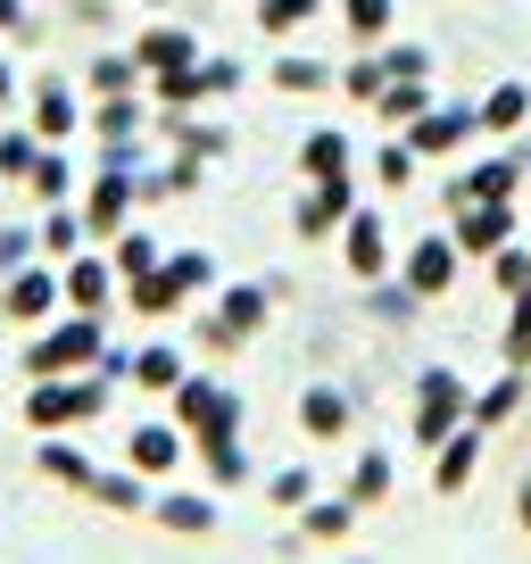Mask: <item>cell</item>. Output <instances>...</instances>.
Listing matches in <instances>:
<instances>
[{"instance_id":"obj_30","label":"cell","mask_w":531,"mask_h":564,"mask_svg":"<svg viewBox=\"0 0 531 564\" xmlns=\"http://www.w3.org/2000/svg\"><path fill=\"white\" fill-rule=\"evenodd\" d=\"M340 34L357 42V51H382L390 34H399V0H333Z\"/></svg>"},{"instance_id":"obj_5","label":"cell","mask_w":531,"mask_h":564,"mask_svg":"<svg viewBox=\"0 0 531 564\" xmlns=\"http://www.w3.org/2000/svg\"><path fill=\"white\" fill-rule=\"evenodd\" d=\"M399 282H408L424 307L448 300V291L465 282V249L448 241V225H441V232H415V241H399Z\"/></svg>"},{"instance_id":"obj_53","label":"cell","mask_w":531,"mask_h":564,"mask_svg":"<svg viewBox=\"0 0 531 564\" xmlns=\"http://www.w3.org/2000/svg\"><path fill=\"white\" fill-rule=\"evenodd\" d=\"M241 84H249V67H241V58H225V51H208V58H199V91H208V100H232Z\"/></svg>"},{"instance_id":"obj_31","label":"cell","mask_w":531,"mask_h":564,"mask_svg":"<svg viewBox=\"0 0 531 564\" xmlns=\"http://www.w3.org/2000/svg\"><path fill=\"white\" fill-rule=\"evenodd\" d=\"M366 183H373V192H390V199L415 192V183H424V159H415V141H408V133H390L382 150L366 159Z\"/></svg>"},{"instance_id":"obj_10","label":"cell","mask_w":531,"mask_h":564,"mask_svg":"<svg viewBox=\"0 0 531 564\" xmlns=\"http://www.w3.org/2000/svg\"><path fill=\"white\" fill-rule=\"evenodd\" d=\"M117 457L133 465L142 481H175V474H183V457H192V441H183V423H175V415H142L133 432H124Z\"/></svg>"},{"instance_id":"obj_33","label":"cell","mask_w":531,"mask_h":564,"mask_svg":"<svg viewBox=\"0 0 531 564\" xmlns=\"http://www.w3.org/2000/svg\"><path fill=\"white\" fill-rule=\"evenodd\" d=\"M199 166H208V159H192V150H175L166 166H142V175H133L142 208H159V199H192L199 192Z\"/></svg>"},{"instance_id":"obj_4","label":"cell","mask_w":531,"mask_h":564,"mask_svg":"<svg viewBox=\"0 0 531 564\" xmlns=\"http://www.w3.org/2000/svg\"><path fill=\"white\" fill-rule=\"evenodd\" d=\"M84 117H91V100H84V84H75L67 67H42L34 84H25V124H34L42 150H75Z\"/></svg>"},{"instance_id":"obj_21","label":"cell","mask_w":531,"mask_h":564,"mask_svg":"<svg viewBox=\"0 0 531 564\" xmlns=\"http://www.w3.org/2000/svg\"><path fill=\"white\" fill-rule=\"evenodd\" d=\"M474 117H481V133H490V141H514V133H531V84H523V75L490 84V91L474 100Z\"/></svg>"},{"instance_id":"obj_26","label":"cell","mask_w":531,"mask_h":564,"mask_svg":"<svg viewBox=\"0 0 531 564\" xmlns=\"http://www.w3.org/2000/svg\"><path fill=\"white\" fill-rule=\"evenodd\" d=\"M84 133H91V141H142V133H150V91H117V100H91Z\"/></svg>"},{"instance_id":"obj_45","label":"cell","mask_w":531,"mask_h":564,"mask_svg":"<svg viewBox=\"0 0 531 564\" xmlns=\"http://www.w3.org/2000/svg\"><path fill=\"white\" fill-rule=\"evenodd\" d=\"M382 84H390V67H382V51H349V58H340V100H357V108H373V100H382Z\"/></svg>"},{"instance_id":"obj_34","label":"cell","mask_w":531,"mask_h":564,"mask_svg":"<svg viewBox=\"0 0 531 564\" xmlns=\"http://www.w3.org/2000/svg\"><path fill=\"white\" fill-rule=\"evenodd\" d=\"M465 199H523V166L514 150H490V159H465Z\"/></svg>"},{"instance_id":"obj_12","label":"cell","mask_w":531,"mask_h":564,"mask_svg":"<svg viewBox=\"0 0 531 564\" xmlns=\"http://www.w3.org/2000/svg\"><path fill=\"white\" fill-rule=\"evenodd\" d=\"M58 291H67L75 316H117V300H124V282H117V265H108V249H75V258L58 265Z\"/></svg>"},{"instance_id":"obj_23","label":"cell","mask_w":531,"mask_h":564,"mask_svg":"<svg viewBox=\"0 0 531 564\" xmlns=\"http://www.w3.org/2000/svg\"><path fill=\"white\" fill-rule=\"evenodd\" d=\"M266 84L291 91V100H316V91H340V67L324 51H283L274 67H266Z\"/></svg>"},{"instance_id":"obj_57","label":"cell","mask_w":531,"mask_h":564,"mask_svg":"<svg viewBox=\"0 0 531 564\" xmlns=\"http://www.w3.org/2000/svg\"><path fill=\"white\" fill-rule=\"evenodd\" d=\"M514 523H523V540H531V474L514 481Z\"/></svg>"},{"instance_id":"obj_29","label":"cell","mask_w":531,"mask_h":564,"mask_svg":"<svg viewBox=\"0 0 531 564\" xmlns=\"http://www.w3.org/2000/svg\"><path fill=\"white\" fill-rule=\"evenodd\" d=\"M192 457H199V481H208V490H241V481H258V457L241 448V432H225V441H199Z\"/></svg>"},{"instance_id":"obj_61","label":"cell","mask_w":531,"mask_h":564,"mask_svg":"<svg viewBox=\"0 0 531 564\" xmlns=\"http://www.w3.org/2000/svg\"><path fill=\"white\" fill-rule=\"evenodd\" d=\"M349 564H366V556H349Z\"/></svg>"},{"instance_id":"obj_51","label":"cell","mask_w":531,"mask_h":564,"mask_svg":"<svg viewBox=\"0 0 531 564\" xmlns=\"http://www.w3.org/2000/svg\"><path fill=\"white\" fill-rule=\"evenodd\" d=\"M382 67H390V84H432V51L424 42H382Z\"/></svg>"},{"instance_id":"obj_20","label":"cell","mask_w":531,"mask_h":564,"mask_svg":"<svg viewBox=\"0 0 531 564\" xmlns=\"http://www.w3.org/2000/svg\"><path fill=\"white\" fill-rule=\"evenodd\" d=\"M18 415H25V432H75V373H51V382H25V399H18Z\"/></svg>"},{"instance_id":"obj_60","label":"cell","mask_w":531,"mask_h":564,"mask_svg":"<svg viewBox=\"0 0 531 564\" xmlns=\"http://www.w3.org/2000/svg\"><path fill=\"white\" fill-rule=\"evenodd\" d=\"M150 9H175V0H150Z\"/></svg>"},{"instance_id":"obj_6","label":"cell","mask_w":531,"mask_h":564,"mask_svg":"<svg viewBox=\"0 0 531 564\" xmlns=\"http://www.w3.org/2000/svg\"><path fill=\"white\" fill-rule=\"evenodd\" d=\"M75 208H84V225H91V249H108L133 216H142V192H133V175H117V166H91L84 192H75Z\"/></svg>"},{"instance_id":"obj_8","label":"cell","mask_w":531,"mask_h":564,"mask_svg":"<svg viewBox=\"0 0 531 564\" xmlns=\"http://www.w3.org/2000/svg\"><path fill=\"white\" fill-rule=\"evenodd\" d=\"M58 307H67V291H58V265L51 258L18 265V274L0 282V324H18V333H42Z\"/></svg>"},{"instance_id":"obj_14","label":"cell","mask_w":531,"mask_h":564,"mask_svg":"<svg viewBox=\"0 0 531 564\" xmlns=\"http://www.w3.org/2000/svg\"><path fill=\"white\" fill-rule=\"evenodd\" d=\"M357 183H366V175H340V183H307V192H300V208H291V232H300V241H333V232H340V225L357 216V199H366Z\"/></svg>"},{"instance_id":"obj_9","label":"cell","mask_w":531,"mask_h":564,"mask_svg":"<svg viewBox=\"0 0 531 564\" xmlns=\"http://www.w3.org/2000/svg\"><path fill=\"white\" fill-rule=\"evenodd\" d=\"M448 241H457L465 258H498L507 241H523V199H465V208L448 216Z\"/></svg>"},{"instance_id":"obj_39","label":"cell","mask_w":531,"mask_h":564,"mask_svg":"<svg viewBox=\"0 0 531 564\" xmlns=\"http://www.w3.org/2000/svg\"><path fill=\"white\" fill-rule=\"evenodd\" d=\"M333 0H249V18H258V34L266 42H291L300 25H316Z\"/></svg>"},{"instance_id":"obj_56","label":"cell","mask_w":531,"mask_h":564,"mask_svg":"<svg viewBox=\"0 0 531 564\" xmlns=\"http://www.w3.org/2000/svg\"><path fill=\"white\" fill-rule=\"evenodd\" d=\"M0 117H25V84H18V67H9V51H0Z\"/></svg>"},{"instance_id":"obj_35","label":"cell","mask_w":531,"mask_h":564,"mask_svg":"<svg viewBox=\"0 0 531 564\" xmlns=\"http://www.w3.org/2000/svg\"><path fill=\"white\" fill-rule=\"evenodd\" d=\"M34 241H42V258H51V265H67L75 249H91V225H84V208H75V199H58V208H42Z\"/></svg>"},{"instance_id":"obj_28","label":"cell","mask_w":531,"mask_h":564,"mask_svg":"<svg viewBox=\"0 0 531 564\" xmlns=\"http://www.w3.org/2000/svg\"><path fill=\"white\" fill-rule=\"evenodd\" d=\"M75 84H84V100H117V91H142V67H133V51H124V42H108V51L84 58V75H75Z\"/></svg>"},{"instance_id":"obj_50","label":"cell","mask_w":531,"mask_h":564,"mask_svg":"<svg viewBox=\"0 0 531 564\" xmlns=\"http://www.w3.org/2000/svg\"><path fill=\"white\" fill-rule=\"evenodd\" d=\"M192 349L208 357V366H225V357H241V340L216 324V307H192Z\"/></svg>"},{"instance_id":"obj_44","label":"cell","mask_w":531,"mask_h":564,"mask_svg":"<svg viewBox=\"0 0 531 564\" xmlns=\"http://www.w3.org/2000/svg\"><path fill=\"white\" fill-rule=\"evenodd\" d=\"M432 100H441V91H432V84H382V100H373V108H366V117H382V124H390V133H408V124H415V117H424V108H432Z\"/></svg>"},{"instance_id":"obj_18","label":"cell","mask_w":531,"mask_h":564,"mask_svg":"<svg viewBox=\"0 0 531 564\" xmlns=\"http://www.w3.org/2000/svg\"><path fill=\"white\" fill-rule=\"evenodd\" d=\"M300 175H307V183L366 175V166H357V141L340 133V124H307V133H300Z\"/></svg>"},{"instance_id":"obj_36","label":"cell","mask_w":531,"mask_h":564,"mask_svg":"<svg viewBox=\"0 0 531 564\" xmlns=\"http://www.w3.org/2000/svg\"><path fill=\"white\" fill-rule=\"evenodd\" d=\"M124 316H150V324H166V316H192V300H183V291H175V274H166V265H159V274H142V282H124Z\"/></svg>"},{"instance_id":"obj_42","label":"cell","mask_w":531,"mask_h":564,"mask_svg":"<svg viewBox=\"0 0 531 564\" xmlns=\"http://www.w3.org/2000/svg\"><path fill=\"white\" fill-rule=\"evenodd\" d=\"M25 192H34L42 208H58V199H75V192H84V175H75V159H67V150H42V159H34V175H25Z\"/></svg>"},{"instance_id":"obj_37","label":"cell","mask_w":531,"mask_h":564,"mask_svg":"<svg viewBox=\"0 0 531 564\" xmlns=\"http://www.w3.org/2000/svg\"><path fill=\"white\" fill-rule=\"evenodd\" d=\"M340 490H349V507H382V498L399 490V457H390V448H357V465H349Z\"/></svg>"},{"instance_id":"obj_52","label":"cell","mask_w":531,"mask_h":564,"mask_svg":"<svg viewBox=\"0 0 531 564\" xmlns=\"http://www.w3.org/2000/svg\"><path fill=\"white\" fill-rule=\"evenodd\" d=\"M108 406H117V382H108V373H75V432H84V423H100Z\"/></svg>"},{"instance_id":"obj_62","label":"cell","mask_w":531,"mask_h":564,"mask_svg":"<svg viewBox=\"0 0 531 564\" xmlns=\"http://www.w3.org/2000/svg\"><path fill=\"white\" fill-rule=\"evenodd\" d=\"M523 241H531V232H523Z\"/></svg>"},{"instance_id":"obj_40","label":"cell","mask_w":531,"mask_h":564,"mask_svg":"<svg viewBox=\"0 0 531 564\" xmlns=\"http://www.w3.org/2000/svg\"><path fill=\"white\" fill-rule=\"evenodd\" d=\"M166 274H175V291H183L192 307L225 291V282H216V249H166Z\"/></svg>"},{"instance_id":"obj_43","label":"cell","mask_w":531,"mask_h":564,"mask_svg":"<svg viewBox=\"0 0 531 564\" xmlns=\"http://www.w3.org/2000/svg\"><path fill=\"white\" fill-rule=\"evenodd\" d=\"M366 316H373V324H399V333H408V324L424 316V300H415L399 274H382V282H366Z\"/></svg>"},{"instance_id":"obj_19","label":"cell","mask_w":531,"mask_h":564,"mask_svg":"<svg viewBox=\"0 0 531 564\" xmlns=\"http://www.w3.org/2000/svg\"><path fill=\"white\" fill-rule=\"evenodd\" d=\"M349 423H357V399L340 382H307L300 390V432L307 441H349Z\"/></svg>"},{"instance_id":"obj_15","label":"cell","mask_w":531,"mask_h":564,"mask_svg":"<svg viewBox=\"0 0 531 564\" xmlns=\"http://www.w3.org/2000/svg\"><path fill=\"white\" fill-rule=\"evenodd\" d=\"M481 448H490V432L465 415L457 432L432 448V490H441V498H465V490H474V474H481Z\"/></svg>"},{"instance_id":"obj_38","label":"cell","mask_w":531,"mask_h":564,"mask_svg":"<svg viewBox=\"0 0 531 564\" xmlns=\"http://www.w3.org/2000/svg\"><path fill=\"white\" fill-rule=\"evenodd\" d=\"M523 382H531V373H523V366H507L498 382H481V390H474V423H481V432H507V423L523 415Z\"/></svg>"},{"instance_id":"obj_48","label":"cell","mask_w":531,"mask_h":564,"mask_svg":"<svg viewBox=\"0 0 531 564\" xmlns=\"http://www.w3.org/2000/svg\"><path fill=\"white\" fill-rule=\"evenodd\" d=\"M498 357L531 373V291H514V300H507V333H498Z\"/></svg>"},{"instance_id":"obj_25","label":"cell","mask_w":531,"mask_h":564,"mask_svg":"<svg viewBox=\"0 0 531 564\" xmlns=\"http://www.w3.org/2000/svg\"><path fill=\"white\" fill-rule=\"evenodd\" d=\"M91 507H108V514H150V498H159V481H142V474H133V465H100V474H91Z\"/></svg>"},{"instance_id":"obj_2","label":"cell","mask_w":531,"mask_h":564,"mask_svg":"<svg viewBox=\"0 0 531 564\" xmlns=\"http://www.w3.org/2000/svg\"><path fill=\"white\" fill-rule=\"evenodd\" d=\"M166 415L183 423V441H192V448H199V441H225V432H241V390L192 366L175 390H166Z\"/></svg>"},{"instance_id":"obj_55","label":"cell","mask_w":531,"mask_h":564,"mask_svg":"<svg viewBox=\"0 0 531 564\" xmlns=\"http://www.w3.org/2000/svg\"><path fill=\"white\" fill-rule=\"evenodd\" d=\"M91 373H108V382H133V349L108 333V349H100V366H91Z\"/></svg>"},{"instance_id":"obj_27","label":"cell","mask_w":531,"mask_h":564,"mask_svg":"<svg viewBox=\"0 0 531 564\" xmlns=\"http://www.w3.org/2000/svg\"><path fill=\"white\" fill-rule=\"evenodd\" d=\"M357 514H366V507H349V490H316V498L300 507V540H316V547H340V540L357 531Z\"/></svg>"},{"instance_id":"obj_1","label":"cell","mask_w":531,"mask_h":564,"mask_svg":"<svg viewBox=\"0 0 531 564\" xmlns=\"http://www.w3.org/2000/svg\"><path fill=\"white\" fill-rule=\"evenodd\" d=\"M108 349V316H75V307H58L42 333H25V382H51V373H91Z\"/></svg>"},{"instance_id":"obj_58","label":"cell","mask_w":531,"mask_h":564,"mask_svg":"<svg viewBox=\"0 0 531 564\" xmlns=\"http://www.w3.org/2000/svg\"><path fill=\"white\" fill-rule=\"evenodd\" d=\"M507 150H514V166H523V192H531V133H514Z\"/></svg>"},{"instance_id":"obj_3","label":"cell","mask_w":531,"mask_h":564,"mask_svg":"<svg viewBox=\"0 0 531 564\" xmlns=\"http://www.w3.org/2000/svg\"><path fill=\"white\" fill-rule=\"evenodd\" d=\"M465 415H474V382H465L457 366H424L415 373V406H408V441L415 448H441Z\"/></svg>"},{"instance_id":"obj_17","label":"cell","mask_w":531,"mask_h":564,"mask_svg":"<svg viewBox=\"0 0 531 564\" xmlns=\"http://www.w3.org/2000/svg\"><path fill=\"white\" fill-rule=\"evenodd\" d=\"M150 523L175 531V540H208V531L225 523V507H216V490H166V481H159V498H150Z\"/></svg>"},{"instance_id":"obj_24","label":"cell","mask_w":531,"mask_h":564,"mask_svg":"<svg viewBox=\"0 0 531 564\" xmlns=\"http://www.w3.org/2000/svg\"><path fill=\"white\" fill-rule=\"evenodd\" d=\"M183 373H192V349H183V340H133V390L166 399Z\"/></svg>"},{"instance_id":"obj_46","label":"cell","mask_w":531,"mask_h":564,"mask_svg":"<svg viewBox=\"0 0 531 564\" xmlns=\"http://www.w3.org/2000/svg\"><path fill=\"white\" fill-rule=\"evenodd\" d=\"M307 498H316V474H307V465H274V474H266V507L274 514H300Z\"/></svg>"},{"instance_id":"obj_59","label":"cell","mask_w":531,"mask_h":564,"mask_svg":"<svg viewBox=\"0 0 531 564\" xmlns=\"http://www.w3.org/2000/svg\"><path fill=\"white\" fill-rule=\"evenodd\" d=\"M25 25V0H0V34H18Z\"/></svg>"},{"instance_id":"obj_32","label":"cell","mask_w":531,"mask_h":564,"mask_svg":"<svg viewBox=\"0 0 531 564\" xmlns=\"http://www.w3.org/2000/svg\"><path fill=\"white\" fill-rule=\"evenodd\" d=\"M108 265H117V282H142V274H159V265H166V241L142 225V216H133V225L108 241Z\"/></svg>"},{"instance_id":"obj_13","label":"cell","mask_w":531,"mask_h":564,"mask_svg":"<svg viewBox=\"0 0 531 564\" xmlns=\"http://www.w3.org/2000/svg\"><path fill=\"white\" fill-rule=\"evenodd\" d=\"M481 133V117H474V100H432L424 117L408 124V141H415V159L424 166H441V159H457L465 141Z\"/></svg>"},{"instance_id":"obj_47","label":"cell","mask_w":531,"mask_h":564,"mask_svg":"<svg viewBox=\"0 0 531 564\" xmlns=\"http://www.w3.org/2000/svg\"><path fill=\"white\" fill-rule=\"evenodd\" d=\"M150 108H199L208 91H199V67H166V75H150Z\"/></svg>"},{"instance_id":"obj_16","label":"cell","mask_w":531,"mask_h":564,"mask_svg":"<svg viewBox=\"0 0 531 564\" xmlns=\"http://www.w3.org/2000/svg\"><path fill=\"white\" fill-rule=\"evenodd\" d=\"M274 300H283V282H225L208 307H216V324H225V333L249 349V340L266 333V316H274Z\"/></svg>"},{"instance_id":"obj_54","label":"cell","mask_w":531,"mask_h":564,"mask_svg":"<svg viewBox=\"0 0 531 564\" xmlns=\"http://www.w3.org/2000/svg\"><path fill=\"white\" fill-rule=\"evenodd\" d=\"M42 258V241H34V225H0V282L18 274V265H34Z\"/></svg>"},{"instance_id":"obj_41","label":"cell","mask_w":531,"mask_h":564,"mask_svg":"<svg viewBox=\"0 0 531 564\" xmlns=\"http://www.w3.org/2000/svg\"><path fill=\"white\" fill-rule=\"evenodd\" d=\"M34 159H42L34 124H25V117H0V183H18V192H25V175H34Z\"/></svg>"},{"instance_id":"obj_22","label":"cell","mask_w":531,"mask_h":564,"mask_svg":"<svg viewBox=\"0 0 531 564\" xmlns=\"http://www.w3.org/2000/svg\"><path fill=\"white\" fill-rule=\"evenodd\" d=\"M34 474H42V481H58V490H75V498H84L100 465H91L84 448H75V432H42V441H34Z\"/></svg>"},{"instance_id":"obj_49","label":"cell","mask_w":531,"mask_h":564,"mask_svg":"<svg viewBox=\"0 0 531 564\" xmlns=\"http://www.w3.org/2000/svg\"><path fill=\"white\" fill-rule=\"evenodd\" d=\"M490 265V282H498V300H514V291H531V241H507L498 258H481Z\"/></svg>"},{"instance_id":"obj_7","label":"cell","mask_w":531,"mask_h":564,"mask_svg":"<svg viewBox=\"0 0 531 564\" xmlns=\"http://www.w3.org/2000/svg\"><path fill=\"white\" fill-rule=\"evenodd\" d=\"M340 241V265H349L357 282H382V274H399V241H390V216L373 208V199H357V216L333 232Z\"/></svg>"},{"instance_id":"obj_11","label":"cell","mask_w":531,"mask_h":564,"mask_svg":"<svg viewBox=\"0 0 531 564\" xmlns=\"http://www.w3.org/2000/svg\"><path fill=\"white\" fill-rule=\"evenodd\" d=\"M124 51H133V67H142V84H150V75H166V67H199V58H208V42H199L183 18H150V25H133V42H124Z\"/></svg>"}]
</instances>
